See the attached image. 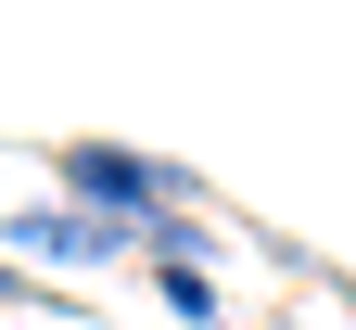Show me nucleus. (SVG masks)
I'll use <instances>...</instances> for the list:
<instances>
[{"label": "nucleus", "instance_id": "1", "mask_svg": "<svg viewBox=\"0 0 356 330\" xmlns=\"http://www.w3.org/2000/svg\"><path fill=\"white\" fill-rule=\"evenodd\" d=\"M51 204H89L115 229H153V216H191L204 178L178 153H127V140H51Z\"/></svg>", "mask_w": 356, "mask_h": 330}, {"label": "nucleus", "instance_id": "2", "mask_svg": "<svg viewBox=\"0 0 356 330\" xmlns=\"http://www.w3.org/2000/svg\"><path fill=\"white\" fill-rule=\"evenodd\" d=\"M0 254H51V267H140V229H115V216H89V204H13L0 216Z\"/></svg>", "mask_w": 356, "mask_h": 330}, {"label": "nucleus", "instance_id": "3", "mask_svg": "<svg viewBox=\"0 0 356 330\" xmlns=\"http://www.w3.org/2000/svg\"><path fill=\"white\" fill-rule=\"evenodd\" d=\"M153 305L191 317V330H216V267H153Z\"/></svg>", "mask_w": 356, "mask_h": 330}, {"label": "nucleus", "instance_id": "4", "mask_svg": "<svg viewBox=\"0 0 356 330\" xmlns=\"http://www.w3.org/2000/svg\"><path fill=\"white\" fill-rule=\"evenodd\" d=\"M26 305H38V279H26L13 254H0V317H26Z\"/></svg>", "mask_w": 356, "mask_h": 330}, {"label": "nucleus", "instance_id": "5", "mask_svg": "<svg viewBox=\"0 0 356 330\" xmlns=\"http://www.w3.org/2000/svg\"><path fill=\"white\" fill-rule=\"evenodd\" d=\"M0 330H13V317H0Z\"/></svg>", "mask_w": 356, "mask_h": 330}]
</instances>
